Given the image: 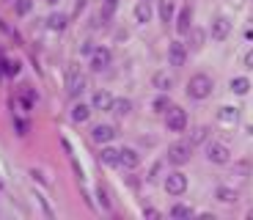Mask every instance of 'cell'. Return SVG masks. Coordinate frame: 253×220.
Returning a JSON list of instances; mask_svg holds the SVG:
<instances>
[{
  "label": "cell",
  "mask_w": 253,
  "mask_h": 220,
  "mask_svg": "<svg viewBox=\"0 0 253 220\" xmlns=\"http://www.w3.org/2000/svg\"><path fill=\"white\" fill-rule=\"evenodd\" d=\"M187 94L193 96V99H207L209 94H212V77L207 75H193L187 83Z\"/></svg>",
  "instance_id": "obj_1"
},
{
  "label": "cell",
  "mask_w": 253,
  "mask_h": 220,
  "mask_svg": "<svg viewBox=\"0 0 253 220\" xmlns=\"http://www.w3.org/2000/svg\"><path fill=\"white\" fill-rule=\"evenodd\" d=\"M190 151H193V143H173L171 149H168V163L184 165L190 160Z\"/></svg>",
  "instance_id": "obj_2"
},
{
  "label": "cell",
  "mask_w": 253,
  "mask_h": 220,
  "mask_svg": "<svg viewBox=\"0 0 253 220\" xmlns=\"http://www.w3.org/2000/svg\"><path fill=\"white\" fill-rule=\"evenodd\" d=\"M187 127V113L182 107H168V130L171 132H184Z\"/></svg>",
  "instance_id": "obj_3"
},
{
  "label": "cell",
  "mask_w": 253,
  "mask_h": 220,
  "mask_svg": "<svg viewBox=\"0 0 253 220\" xmlns=\"http://www.w3.org/2000/svg\"><path fill=\"white\" fill-rule=\"evenodd\" d=\"M165 190L171 195H182L184 190H187V176L184 174H168V179H165Z\"/></svg>",
  "instance_id": "obj_4"
},
{
  "label": "cell",
  "mask_w": 253,
  "mask_h": 220,
  "mask_svg": "<svg viewBox=\"0 0 253 220\" xmlns=\"http://www.w3.org/2000/svg\"><path fill=\"white\" fill-rule=\"evenodd\" d=\"M207 157L212 160L215 165H226L228 160H231V154H228V149L223 143H209V149H207Z\"/></svg>",
  "instance_id": "obj_5"
},
{
  "label": "cell",
  "mask_w": 253,
  "mask_h": 220,
  "mask_svg": "<svg viewBox=\"0 0 253 220\" xmlns=\"http://www.w3.org/2000/svg\"><path fill=\"white\" fill-rule=\"evenodd\" d=\"M110 66V50H105V47H96L94 52H91V69L102 72Z\"/></svg>",
  "instance_id": "obj_6"
},
{
  "label": "cell",
  "mask_w": 253,
  "mask_h": 220,
  "mask_svg": "<svg viewBox=\"0 0 253 220\" xmlns=\"http://www.w3.org/2000/svg\"><path fill=\"white\" fill-rule=\"evenodd\" d=\"M168 61H171V66H184V61H187V50H184L182 42H173L171 47H168Z\"/></svg>",
  "instance_id": "obj_7"
},
{
  "label": "cell",
  "mask_w": 253,
  "mask_h": 220,
  "mask_svg": "<svg viewBox=\"0 0 253 220\" xmlns=\"http://www.w3.org/2000/svg\"><path fill=\"white\" fill-rule=\"evenodd\" d=\"M83 88H85V77L77 69H72L69 77H66V91H69L72 96H77V94H83Z\"/></svg>",
  "instance_id": "obj_8"
},
{
  "label": "cell",
  "mask_w": 253,
  "mask_h": 220,
  "mask_svg": "<svg viewBox=\"0 0 253 220\" xmlns=\"http://www.w3.org/2000/svg\"><path fill=\"white\" fill-rule=\"evenodd\" d=\"M228 33H231V22H228L226 17H217L215 22H212V39H215V42H223Z\"/></svg>",
  "instance_id": "obj_9"
},
{
  "label": "cell",
  "mask_w": 253,
  "mask_h": 220,
  "mask_svg": "<svg viewBox=\"0 0 253 220\" xmlns=\"http://www.w3.org/2000/svg\"><path fill=\"white\" fill-rule=\"evenodd\" d=\"M91 138H94L96 143H110V140L116 138V130H113L110 124H99V127H94Z\"/></svg>",
  "instance_id": "obj_10"
},
{
  "label": "cell",
  "mask_w": 253,
  "mask_h": 220,
  "mask_svg": "<svg viewBox=\"0 0 253 220\" xmlns=\"http://www.w3.org/2000/svg\"><path fill=\"white\" fill-rule=\"evenodd\" d=\"M119 165H124V168H138V165H140V154L135 149H121Z\"/></svg>",
  "instance_id": "obj_11"
},
{
  "label": "cell",
  "mask_w": 253,
  "mask_h": 220,
  "mask_svg": "<svg viewBox=\"0 0 253 220\" xmlns=\"http://www.w3.org/2000/svg\"><path fill=\"white\" fill-rule=\"evenodd\" d=\"M237 119H240V110H237V107H220V110H217V121H220V124H237Z\"/></svg>",
  "instance_id": "obj_12"
},
{
  "label": "cell",
  "mask_w": 253,
  "mask_h": 220,
  "mask_svg": "<svg viewBox=\"0 0 253 220\" xmlns=\"http://www.w3.org/2000/svg\"><path fill=\"white\" fill-rule=\"evenodd\" d=\"M190 17H193V11H190V6H184L182 11H179V19H176V31L182 33H190Z\"/></svg>",
  "instance_id": "obj_13"
},
{
  "label": "cell",
  "mask_w": 253,
  "mask_h": 220,
  "mask_svg": "<svg viewBox=\"0 0 253 220\" xmlns=\"http://www.w3.org/2000/svg\"><path fill=\"white\" fill-rule=\"evenodd\" d=\"M94 107L96 110H110V107H113V96H110L108 91H96L94 94Z\"/></svg>",
  "instance_id": "obj_14"
},
{
  "label": "cell",
  "mask_w": 253,
  "mask_h": 220,
  "mask_svg": "<svg viewBox=\"0 0 253 220\" xmlns=\"http://www.w3.org/2000/svg\"><path fill=\"white\" fill-rule=\"evenodd\" d=\"M99 160H102L105 165H119L121 151H119V149H110V146H105V149H102V154H99Z\"/></svg>",
  "instance_id": "obj_15"
},
{
  "label": "cell",
  "mask_w": 253,
  "mask_h": 220,
  "mask_svg": "<svg viewBox=\"0 0 253 220\" xmlns=\"http://www.w3.org/2000/svg\"><path fill=\"white\" fill-rule=\"evenodd\" d=\"M215 198L220 204H234L237 201V190H231V187H217L215 190Z\"/></svg>",
  "instance_id": "obj_16"
},
{
  "label": "cell",
  "mask_w": 253,
  "mask_h": 220,
  "mask_svg": "<svg viewBox=\"0 0 253 220\" xmlns=\"http://www.w3.org/2000/svg\"><path fill=\"white\" fill-rule=\"evenodd\" d=\"M135 19H138V22H149V19H152V6H149L146 0H140L138 6H135Z\"/></svg>",
  "instance_id": "obj_17"
},
{
  "label": "cell",
  "mask_w": 253,
  "mask_h": 220,
  "mask_svg": "<svg viewBox=\"0 0 253 220\" xmlns=\"http://www.w3.org/2000/svg\"><path fill=\"white\" fill-rule=\"evenodd\" d=\"M231 91H234V94H240V96H245L248 91H251L248 77H234V80H231Z\"/></svg>",
  "instance_id": "obj_18"
},
{
  "label": "cell",
  "mask_w": 253,
  "mask_h": 220,
  "mask_svg": "<svg viewBox=\"0 0 253 220\" xmlns=\"http://www.w3.org/2000/svg\"><path fill=\"white\" fill-rule=\"evenodd\" d=\"M171 17H173V0H160V19L171 22Z\"/></svg>",
  "instance_id": "obj_19"
},
{
  "label": "cell",
  "mask_w": 253,
  "mask_h": 220,
  "mask_svg": "<svg viewBox=\"0 0 253 220\" xmlns=\"http://www.w3.org/2000/svg\"><path fill=\"white\" fill-rule=\"evenodd\" d=\"M88 116H91V110L85 105H75L72 107V119L77 121V124H83V121H88Z\"/></svg>",
  "instance_id": "obj_20"
},
{
  "label": "cell",
  "mask_w": 253,
  "mask_h": 220,
  "mask_svg": "<svg viewBox=\"0 0 253 220\" xmlns=\"http://www.w3.org/2000/svg\"><path fill=\"white\" fill-rule=\"evenodd\" d=\"M47 28H50V31H63V28H66V17H63V14H52V17L47 19Z\"/></svg>",
  "instance_id": "obj_21"
},
{
  "label": "cell",
  "mask_w": 253,
  "mask_h": 220,
  "mask_svg": "<svg viewBox=\"0 0 253 220\" xmlns=\"http://www.w3.org/2000/svg\"><path fill=\"white\" fill-rule=\"evenodd\" d=\"M113 113H119V116H126L129 110H132V105H129V99H113V107H110Z\"/></svg>",
  "instance_id": "obj_22"
},
{
  "label": "cell",
  "mask_w": 253,
  "mask_h": 220,
  "mask_svg": "<svg viewBox=\"0 0 253 220\" xmlns=\"http://www.w3.org/2000/svg\"><path fill=\"white\" fill-rule=\"evenodd\" d=\"M116 6H119V0H105V8L99 11V19H102V22H108V19L113 17Z\"/></svg>",
  "instance_id": "obj_23"
},
{
  "label": "cell",
  "mask_w": 253,
  "mask_h": 220,
  "mask_svg": "<svg viewBox=\"0 0 253 220\" xmlns=\"http://www.w3.org/2000/svg\"><path fill=\"white\" fill-rule=\"evenodd\" d=\"M171 218H176V220H182V218H193V209L184 207V204H176V207L171 209Z\"/></svg>",
  "instance_id": "obj_24"
},
{
  "label": "cell",
  "mask_w": 253,
  "mask_h": 220,
  "mask_svg": "<svg viewBox=\"0 0 253 220\" xmlns=\"http://www.w3.org/2000/svg\"><path fill=\"white\" fill-rule=\"evenodd\" d=\"M154 86L163 88V91H168V88H171V77L165 75V72H157V75H154Z\"/></svg>",
  "instance_id": "obj_25"
},
{
  "label": "cell",
  "mask_w": 253,
  "mask_h": 220,
  "mask_svg": "<svg viewBox=\"0 0 253 220\" xmlns=\"http://www.w3.org/2000/svg\"><path fill=\"white\" fill-rule=\"evenodd\" d=\"M168 107H171L168 96H160V99H154V110H157V113H168Z\"/></svg>",
  "instance_id": "obj_26"
},
{
  "label": "cell",
  "mask_w": 253,
  "mask_h": 220,
  "mask_svg": "<svg viewBox=\"0 0 253 220\" xmlns=\"http://www.w3.org/2000/svg\"><path fill=\"white\" fill-rule=\"evenodd\" d=\"M31 6H33V0H17V6H14V8H17L19 17H25V14L31 11Z\"/></svg>",
  "instance_id": "obj_27"
},
{
  "label": "cell",
  "mask_w": 253,
  "mask_h": 220,
  "mask_svg": "<svg viewBox=\"0 0 253 220\" xmlns=\"http://www.w3.org/2000/svg\"><path fill=\"white\" fill-rule=\"evenodd\" d=\"M3 66H6V75H19V63L17 61H6V63H3Z\"/></svg>",
  "instance_id": "obj_28"
},
{
  "label": "cell",
  "mask_w": 253,
  "mask_h": 220,
  "mask_svg": "<svg viewBox=\"0 0 253 220\" xmlns=\"http://www.w3.org/2000/svg\"><path fill=\"white\" fill-rule=\"evenodd\" d=\"M207 132L209 130H204V127H201V130H196V135H193V140H190V143H201V140L207 138Z\"/></svg>",
  "instance_id": "obj_29"
},
{
  "label": "cell",
  "mask_w": 253,
  "mask_h": 220,
  "mask_svg": "<svg viewBox=\"0 0 253 220\" xmlns=\"http://www.w3.org/2000/svg\"><path fill=\"white\" fill-rule=\"evenodd\" d=\"M96 195H99V204H102V207H105V209H110V201H108V193H105V190L99 187V193H96Z\"/></svg>",
  "instance_id": "obj_30"
},
{
  "label": "cell",
  "mask_w": 253,
  "mask_h": 220,
  "mask_svg": "<svg viewBox=\"0 0 253 220\" xmlns=\"http://www.w3.org/2000/svg\"><path fill=\"white\" fill-rule=\"evenodd\" d=\"M204 42V31H193V47H201Z\"/></svg>",
  "instance_id": "obj_31"
},
{
  "label": "cell",
  "mask_w": 253,
  "mask_h": 220,
  "mask_svg": "<svg viewBox=\"0 0 253 220\" xmlns=\"http://www.w3.org/2000/svg\"><path fill=\"white\" fill-rule=\"evenodd\" d=\"M245 66H248V69H253V50H248V55H245Z\"/></svg>",
  "instance_id": "obj_32"
},
{
  "label": "cell",
  "mask_w": 253,
  "mask_h": 220,
  "mask_svg": "<svg viewBox=\"0 0 253 220\" xmlns=\"http://www.w3.org/2000/svg\"><path fill=\"white\" fill-rule=\"evenodd\" d=\"M143 215H146V218H160L157 209H143Z\"/></svg>",
  "instance_id": "obj_33"
},
{
  "label": "cell",
  "mask_w": 253,
  "mask_h": 220,
  "mask_svg": "<svg viewBox=\"0 0 253 220\" xmlns=\"http://www.w3.org/2000/svg\"><path fill=\"white\" fill-rule=\"evenodd\" d=\"M248 218H251V220H253V209H251V212H248Z\"/></svg>",
  "instance_id": "obj_34"
},
{
  "label": "cell",
  "mask_w": 253,
  "mask_h": 220,
  "mask_svg": "<svg viewBox=\"0 0 253 220\" xmlns=\"http://www.w3.org/2000/svg\"><path fill=\"white\" fill-rule=\"evenodd\" d=\"M248 132H251V135H253V127H248Z\"/></svg>",
  "instance_id": "obj_35"
},
{
  "label": "cell",
  "mask_w": 253,
  "mask_h": 220,
  "mask_svg": "<svg viewBox=\"0 0 253 220\" xmlns=\"http://www.w3.org/2000/svg\"><path fill=\"white\" fill-rule=\"evenodd\" d=\"M47 3H58V0H47Z\"/></svg>",
  "instance_id": "obj_36"
}]
</instances>
